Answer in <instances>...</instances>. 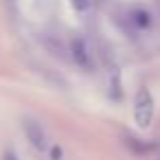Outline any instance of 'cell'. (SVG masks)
I'll return each mask as SVG.
<instances>
[{
	"label": "cell",
	"instance_id": "cell-4",
	"mask_svg": "<svg viewBox=\"0 0 160 160\" xmlns=\"http://www.w3.org/2000/svg\"><path fill=\"white\" fill-rule=\"evenodd\" d=\"M24 134H27L29 142H31L35 149H40V151H46V149H48V136H46L44 127H42L38 121L27 118V121H24Z\"/></svg>",
	"mask_w": 160,
	"mask_h": 160
},
{
	"label": "cell",
	"instance_id": "cell-5",
	"mask_svg": "<svg viewBox=\"0 0 160 160\" xmlns=\"http://www.w3.org/2000/svg\"><path fill=\"white\" fill-rule=\"evenodd\" d=\"M92 2L94 0H70V5H72V9L77 13H88L92 9Z\"/></svg>",
	"mask_w": 160,
	"mask_h": 160
},
{
	"label": "cell",
	"instance_id": "cell-7",
	"mask_svg": "<svg viewBox=\"0 0 160 160\" xmlns=\"http://www.w3.org/2000/svg\"><path fill=\"white\" fill-rule=\"evenodd\" d=\"M156 9H158V18H160V0H156Z\"/></svg>",
	"mask_w": 160,
	"mask_h": 160
},
{
	"label": "cell",
	"instance_id": "cell-6",
	"mask_svg": "<svg viewBox=\"0 0 160 160\" xmlns=\"http://www.w3.org/2000/svg\"><path fill=\"white\" fill-rule=\"evenodd\" d=\"M5 160H18V158H16L13 153H7V156H5Z\"/></svg>",
	"mask_w": 160,
	"mask_h": 160
},
{
	"label": "cell",
	"instance_id": "cell-1",
	"mask_svg": "<svg viewBox=\"0 0 160 160\" xmlns=\"http://www.w3.org/2000/svg\"><path fill=\"white\" fill-rule=\"evenodd\" d=\"M118 22L125 33H129L132 38H138V35H147L153 31L156 16L145 5H129L118 13Z\"/></svg>",
	"mask_w": 160,
	"mask_h": 160
},
{
	"label": "cell",
	"instance_id": "cell-2",
	"mask_svg": "<svg viewBox=\"0 0 160 160\" xmlns=\"http://www.w3.org/2000/svg\"><path fill=\"white\" fill-rule=\"evenodd\" d=\"M134 121L138 127H149L153 121V97L147 88H140L134 99Z\"/></svg>",
	"mask_w": 160,
	"mask_h": 160
},
{
	"label": "cell",
	"instance_id": "cell-3",
	"mask_svg": "<svg viewBox=\"0 0 160 160\" xmlns=\"http://www.w3.org/2000/svg\"><path fill=\"white\" fill-rule=\"evenodd\" d=\"M70 55H72V59L77 62L79 68H83V70H88V72L94 70V57H92V51H90V46H88L86 40L75 38V40L70 42Z\"/></svg>",
	"mask_w": 160,
	"mask_h": 160
}]
</instances>
